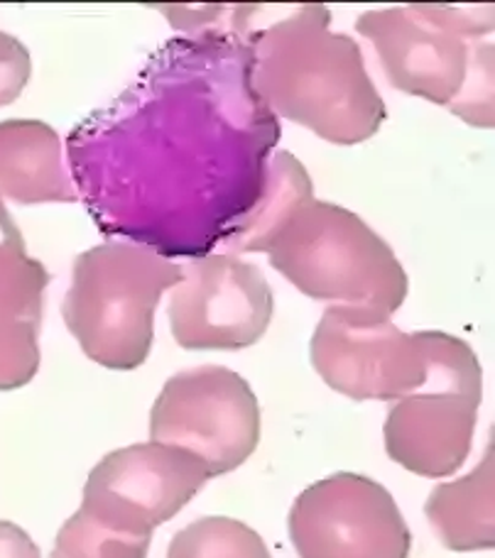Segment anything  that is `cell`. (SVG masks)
<instances>
[{
    "label": "cell",
    "mask_w": 495,
    "mask_h": 558,
    "mask_svg": "<svg viewBox=\"0 0 495 558\" xmlns=\"http://www.w3.org/2000/svg\"><path fill=\"white\" fill-rule=\"evenodd\" d=\"M231 27L174 37L123 94L67 137L76 196L104 235L170 260L209 255L263 196L280 118L251 82Z\"/></svg>",
    "instance_id": "1"
},
{
    "label": "cell",
    "mask_w": 495,
    "mask_h": 558,
    "mask_svg": "<svg viewBox=\"0 0 495 558\" xmlns=\"http://www.w3.org/2000/svg\"><path fill=\"white\" fill-rule=\"evenodd\" d=\"M329 25L331 10L322 3L294 5L263 27L253 25L251 5L231 8V27L251 45L257 98L277 118L351 147L378 133L388 111L361 47Z\"/></svg>",
    "instance_id": "2"
},
{
    "label": "cell",
    "mask_w": 495,
    "mask_h": 558,
    "mask_svg": "<svg viewBox=\"0 0 495 558\" xmlns=\"http://www.w3.org/2000/svg\"><path fill=\"white\" fill-rule=\"evenodd\" d=\"M267 257L287 282L329 306L393 316L408 299V272L393 247L339 204L312 198L275 238Z\"/></svg>",
    "instance_id": "3"
},
{
    "label": "cell",
    "mask_w": 495,
    "mask_h": 558,
    "mask_svg": "<svg viewBox=\"0 0 495 558\" xmlns=\"http://www.w3.org/2000/svg\"><path fill=\"white\" fill-rule=\"evenodd\" d=\"M182 265L137 243H104L74 260L62 316L88 361L135 371L153 351L155 308Z\"/></svg>",
    "instance_id": "4"
},
{
    "label": "cell",
    "mask_w": 495,
    "mask_h": 558,
    "mask_svg": "<svg viewBox=\"0 0 495 558\" xmlns=\"http://www.w3.org/2000/svg\"><path fill=\"white\" fill-rule=\"evenodd\" d=\"M355 29L371 39L398 92L449 108L473 128H493L491 39L459 35L434 3L369 10Z\"/></svg>",
    "instance_id": "5"
},
{
    "label": "cell",
    "mask_w": 495,
    "mask_h": 558,
    "mask_svg": "<svg viewBox=\"0 0 495 558\" xmlns=\"http://www.w3.org/2000/svg\"><path fill=\"white\" fill-rule=\"evenodd\" d=\"M427 383L390 407L383 436L395 463L439 481L457 473L471 453L483 371L479 355L457 336L427 331Z\"/></svg>",
    "instance_id": "6"
},
{
    "label": "cell",
    "mask_w": 495,
    "mask_h": 558,
    "mask_svg": "<svg viewBox=\"0 0 495 558\" xmlns=\"http://www.w3.org/2000/svg\"><path fill=\"white\" fill-rule=\"evenodd\" d=\"M150 441L182 448L206 468L209 477L231 473L261 441V404L243 375L229 367L182 371L157 395Z\"/></svg>",
    "instance_id": "7"
},
{
    "label": "cell",
    "mask_w": 495,
    "mask_h": 558,
    "mask_svg": "<svg viewBox=\"0 0 495 558\" xmlns=\"http://www.w3.org/2000/svg\"><path fill=\"white\" fill-rule=\"evenodd\" d=\"M316 375L353 402H398L430 377L427 331L405 333L390 316L326 306L312 336Z\"/></svg>",
    "instance_id": "8"
},
{
    "label": "cell",
    "mask_w": 495,
    "mask_h": 558,
    "mask_svg": "<svg viewBox=\"0 0 495 558\" xmlns=\"http://www.w3.org/2000/svg\"><path fill=\"white\" fill-rule=\"evenodd\" d=\"M170 289V328L184 351H241L255 345L273 322V289L239 255L184 257Z\"/></svg>",
    "instance_id": "9"
},
{
    "label": "cell",
    "mask_w": 495,
    "mask_h": 558,
    "mask_svg": "<svg viewBox=\"0 0 495 558\" xmlns=\"http://www.w3.org/2000/svg\"><path fill=\"white\" fill-rule=\"evenodd\" d=\"M300 558H408L412 534L381 483L334 473L297 495L287 520Z\"/></svg>",
    "instance_id": "10"
},
{
    "label": "cell",
    "mask_w": 495,
    "mask_h": 558,
    "mask_svg": "<svg viewBox=\"0 0 495 558\" xmlns=\"http://www.w3.org/2000/svg\"><path fill=\"white\" fill-rule=\"evenodd\" d=\"M212 477L182 448L135 444L104 456L88 473L82 507L118 530L153 536L174 520Z\"/></svg>",
    "instance_id": "11"
},
{
    "label": "cell",
    "mask_w": 495,
    "mask_h": 558,
    "mask_svg": "<svg viewBox=\"0 0 495 558\" xmlns=\"http://www.w3.org/2000/svg\"><path fill=\"white\" fill-rule=\"evenodd\" d=\"M47 267L27 255L25 238L0 198V392L20 390L39 371Z\"/></svg>",
    "instance_id": "12"
},
{
    "label": "cell",
    "mask_w": 495,
    "mask_h": 558,
    "mask_svg": "<svg viewBox=\"0 0 495 558\" xmlns=\"http://www.w3.org/2000/svg\"><path fill=\"white\" fill-rule=\"evenodd\" d=\"M0 196L20 206L76 204L62 137L49 123L0 121Z\"/></svg>",
    "instance_id": "13"
},
{
    "label": "cell",
    "mask_w": 495,
    "mask_h": 558,
    "mask_svg": "<svg viewBox=\"0 0 495 558\" xmlns=\"http://www.w3.org/2000/svg\"><path fill=\"white\" fill-rule=\"evenodd\" d=\"M495 461L493 444L467 477L434 487L424 514L449 551H486L495 544Z\"/></svg>",
    "instance_id": "14"
},
{
    "label": "cell",
    "mask_w": 495,
    "mask_h": 558,
    "mask_svg": "<svg viewBox=\"0 0 495 558\" xmlns=\"http://www.w3.org/2000/svg\"><path fill=\"white\" fill-rule=\"evenodd\" d=\"M312 198L314 186L304 165L287 149H277L267 162L263 196L236 223L221 245H226L229 255L267 253L282 228L292 221V216Z\"/></svg>",
    "instance_id": "15"
},
{
    "label": "cell",
    "mask_w": 495,
    "mask_h": 558,
    "mask_svg": "<svg viewBox=\"0 0 495 558\" xmlns=\"http://www.w3.org/2000/svg\"><path fill=\"white\" fill-rule=\"evenodd\" d=\"M150 544L153 536L118 530L79 507L59 530L49 558H147Z\"/></svg>",
    "instance_id": "16"
},
{
    "label": "cell",
    "mask_w": 495,
    "mask_h": 558,
    "mask_svg": "<svg viewBox=\"0 0 495 558\" xmlns=\"http://www.w3.org/2000/svg\"><path fill=\"white\" fill-rule=\"evenodd\" d=\"M167 558H273L263 536L231 517H202L177 532Z\"/></svg>",
    "instance_id": "17"
},
{
    "label": "cell",
    "mask_w": 495,
    "mask_h": 558,
    "mask_svg": "<svg viewBox=\"0 0 495 558\" xmlns=\"http://www.w3.org/2000/svg\"><path fill=\"white\" fill-rule=\"evenodd\" d=\"M33 76V59L17 37L0 29V108L13 104Z\"/></svg>",
    "instance_id": "18"
},
{
    "label": "cell",
    "mask_w": 495,
    "mask_h": 558,
    "mask_svg": "<svg viewBox=\"0 0 495 558\" xmlns=\"http://www.w3.org/2000/svg\"><path fill=\"white\" fill-rule=\"evenodd\" d=\"M0 558H43V551L23 526L0 520Z\"/></svg>",
    "instance_id": "19"
}]
</instances>
